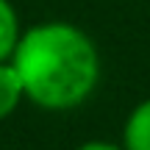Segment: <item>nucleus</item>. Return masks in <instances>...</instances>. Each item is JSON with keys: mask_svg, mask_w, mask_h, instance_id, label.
<instances>
[{"mask_svg": "<svg viewBox=\"0 0 150 150\" xmlns=\"http://www.w3.org/2000/svg\"><path fill=\"white\" fill-rule=\"evenodd\" d=\"M25 97L47 111L75 108L100 78L97 47L70 22H42L20 36L11 56Z\"/></svg>", "mask_w": 150, "mask_h": 150, "instance_id": "obj_1", "label": "nucleus"}, {"mask_svg": "<svg viewBox=\"0 0 150 150\" xmlns=\"http://www.w3.org/2000/svg\"><path fill=\"white\" fill-rule=\"evenodd\" d=\"M122 150H150V97L142 100L125 120Z\"/></svg>", "mask_w": 150, "mask_h": 150, "instance_id": "obj_2", "label": "nucleus"}, {"mask_svg": "<svg viewBox=\"0 0 150 150\" xmlns=\"http://www.w3.org/2000/svg\"><path fill=\"white\" fill-rule=\"evenodd\" d=\"M22 97H25V92H22V83H20V75H17L14 64L0 61V120L8 117Z\"/></svg>", "mask_w": 150, "mask_h": 150, "instance_id": "obj_3", "label": "nucleus"}, {"mask_svg": "<svg viewBox=\"0 0 150 150\" xmlns=\"http://www.w3.org/2000/svg\"><path fill=\"white\" fill-rule=\"evenodd\" d=\"M20 22H17L14 6L8 0H0V61H8L20 42Z\"/></svg>", "mask_w": 150, "mask_h": 150, "instance_id": "obj_4", "label": "nucleus"}, {"mask_svg": "<svg viewBox=\"0 0 150 150\" xmlns=\"http://www.w3.org/2000/svg\"><path fill=\"white\" fill-rule=\"evenodd\" d=\"M78 150H122V145H111V142H86Z\"/></svg>", "mask_w": 150, "mask_h": 150, "instance_id": "obj_5", "label": "nucleus"}]
</instances>
